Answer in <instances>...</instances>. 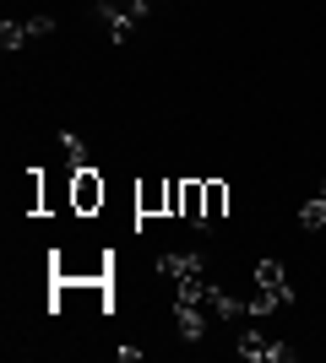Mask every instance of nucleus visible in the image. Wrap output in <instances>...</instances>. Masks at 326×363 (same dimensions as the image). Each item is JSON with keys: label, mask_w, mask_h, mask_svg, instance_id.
Masks as SVG:
<instances>
[{"label": "nucleus", "mask_w": 326, "mask_h": 363, "mask_svg": "<svg viewBox=\"0 0 326 363\" xmlns=\"http://www.w3.org/2000/svg\"><path fill=\"white\" fill-rule=\"evenodd\" d=\"M109 22V44H125L131 38V28L136 22H147V11H153V0H131V6H98Z\"/></svg>", "instance_id": "7ed1b4c3"}, {"label": "nucleus", "mask_w": 326, "mask_h": 363, "mask_svg": "<svg viewBox=\"0 0 326 363\" xmlns=\"http://www.w3.org/2000/svg\"><path fill=\"white\" fill-rule=\"evenodd\" d=\"M98 6H131V0H98Z\"/></svg>", "instance_id": "dca6fc26"}, {"label": "nucleus", "mask_w": 326, "mask_h": 363, "mask_svg": "<svg viewBox=\"0 0 326 363\" xmlns=\"http://www.w3.org/2000/svg\"><path fill=\"white\" fill-rule=\"evenodd\" d=\"M180 217H185L190 228H207V190H202V179H185V196H180Z\"/></svg>", "instance_id": "0eeeda50"}, {"label": "nucleus", "mask_w": 326, "mask_h": 363, "mask_svg": "<svg viewBox=\"0 0 326 363\" xmlns=\"http://www.w3.org/2000/svg\"><path fill=\"white\" fill-rule=\"evenodd\" d=\"M158 266H163V277L180 282V277H196V272H202V255H163Z\"/></svg>", "instance_id": "ddd939ff"}, {"label": "nucleus", "mask_w": 326, "mask_h": 363, "mask_svg": "<svg viewBox=\"0 0 326 363\" xmlns=\"http://www.w3.org/2000/svg\"><path fill=\"white\" fill-rule=\"evenodd\" d=\"M239 358H250V363H288L294 347H288V342H266L261 331H245L239 336Z\"/></svg>", "instance_id": "39448f33"}, {"label": "nucleus", "mask_w": 326, "mask_h": 363, "mask_svg": "<svg viewBox=\"0 0 326 363\" xmlns=\"http://www.w3.org/2000/svg\"><path fill=\"white\" fill-rule=\"evenodd\" d=\"M207 293H212L207 272H196V277H180V303H196V309H207Z\"/></svg>", "instance_id": "9d476101"}, {"label": "nucleus", "mask_w": 326, "mask_h": 363, "mask_svg": "<svg viewBox=\"0 0 326 363\" xmlns=\"http://www.w3.org/2000/svg\"><path fill=\"white\" fill-rule=\"evenodd\" d=\"M180 196H185V179H169V217H180Z\"/></svg>", "instance_id": "2eb2a0df"}, {"label": "nucleus", "mask_w": 326, "mask_h": 363, "mask_svg": "<svg viewBox=\"0 0 326 363\" xmlns=\"http://www.w3.org/2000/svg\"><path fill=\"white\" fill-rule=\"evenodd\" d=\"M202 190H207V228H212L217 217L229 212V184L223 179H202Z\"/></svg>", "instance_id": "1a4fd4ad"}, {"label": "nucleus", "mask_w": 326, "mask_h": 363, "mask_svg": "<svg viewBox=\"0 0 326 363\" xmlns=\"http://www.w3.org/2000/svg\"><path fill=\"white\" fill-rule=\"evenodd\" d=\"M104 179H98V168H77V174H71V212L77 217H93L98 206H104Z\"/></svg>", "instance_id": "f03ea898"}, {"label": "nucleus", "mask_w": 326, "mask_h": 363, "mask_svg": "<svg viewBox=\"0 0 326 363\" xmlns=\"http://www.w3.org/2000/svg\"><path fill=\"white\" fill-rule=\"evenodd\" d=\"M321 196H326V174H321Z\"/></svg>", "instance_id": "f3484780"}, {"label": "nucleus", "mask_w": 326, "mask_h": 363, "mask_svg": "<svg viewBox=\"0 0 326 363\" xmlns=\"http://www.w3.org/2000/svg\"><path fill=\"white\" fill-rule=\"evenodd\" d=\"M136 212L141 217H169V179H141L136 184Z\"/></svg>", "instance_id": "423d86ee"}, {"label": "nucleus", "mask_w": 326, "mask_h": 363, "mask_svg": "<svg viewBox=\"0 0 326 363\" xmlns=\"http://www.w3.org/2000/svg\"><path fill=\"white\" fill-rule=\"evenodd\" d=\"M22 206H28V212H44V174H38V168H28V184H22Z\"/></svg>", "instance_id": "4468645a"}, {"label": "nucleus", "mask_w": 326, "mask_h": 363, "mask_svg": "<svg viewBox=\"0 0 326 363\" xmlns=\"http://www.w3.org/2000/svg\"><path fill=\"white\" fill-rule=\"evenodd\" d=\"M299 228H305V233H321L326 228V196H310L299 206Z\"/></svg>", "instance_id": "9b49d317"}, {"label": "nucleus", "mask_w": 326, "mask_h": 363, "mask_svg": "<svg viewBox=\"0 0 326 363\" xmlns=\"http://www.w3.org/2000/svg\"><path fill=\"white\" fill-rule=\"evenodd\" d=\"M174 325H180V336H185V342H202V331H207V309H196V303H180V298H174Z\"/></svg>", "instance_id": "6e6552de"}, {"label": "nucleus", "mask_w": 326, "mask_h": 363, "mask_svg": "<svg viewBox=\"0 0 326 363\" xmlns=\"http://www.w3.org/2000/svg\"><path fill=\"white\" fill-rule=\"evenodd\" d=\"M49 33H55V16H6V22H0V44L6 49H28L33 38H49Z\"/></svg>", "instance_id": "f257e3e1"}, {"label": "nucleus", "mask_w": 326, "mask_h": 363, "mask_svg": "<svg viewBox=\"0 0 326 363\" xmlns=\"http://www.w3.org/2000/svg\"><path fill=\"white\" fill-rule=\"evenodd\" d=\"M60 147H65V157H71V174H77V168H93V157H87V141H82L77 130H60Z\"/></svg>", "instance_id": "f8f14e48"}, {"label": "nucleus", "mask_w": 326, "mask_h": 363, "mask_svg": "<svg viewBox=\"0 0 326 363\" xmlns=\"http://www.w3.org/2000/svg\"><path fill=\"white\" fill-rule=\"evenodd\" d=\"M256 288L278 303V309L294 303V282H288V272H283V260H256Z\"/></svg>", "instance_id": "20e7f679"}]
</instances>
